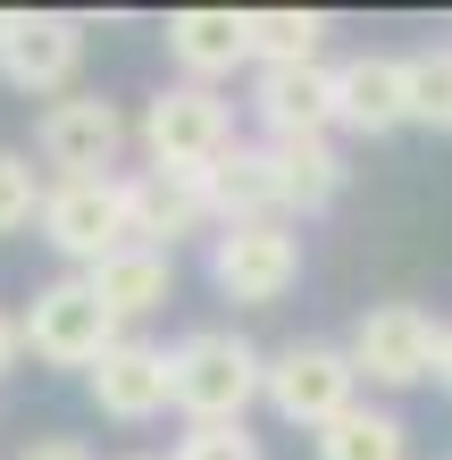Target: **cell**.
<instances>
[{"label":"cell","mask_w":452,"mask_h":460,"mask_svg":"<svg viewBox=\"0 0 452 460\" xmlns=\"http://www.w3.org/2000/svg\"><path fill=\"white\" fill-rule=\"evenodd\" d=\"M260 402H269L285 427H310V436H327V427L360 402V368H352V351H343V343L302 335V343L269 351V394H260Z\"/></svg>","instance_id":"obj_5"},{"label":"cell","mask_w":452,"mask_h":460,"mask_svg":"<svg viewBox=\"0 0 452 460\" xmlns=\"http://www.w3.org/2000/svg\"><path fill=\"white\" fill-rule=\"evenodd\" d=\"M9 34H17V9H0V50H9Z\"/></svg>","instance_id":"obj_26"},{"label":"cell","mask_w":452,"mask_h":460,"mask_svg":"<svg viewBox=\"0 0 452 460\" xmlns=\"http://www.w3.org/2000/svg\"><path fill=\"white\" fill-rule=\"evenodd\" d=\"M17 327H25V351H34L42 368H101V351H110L126 327L110 310H101V293L84 285V277H50V285H34V302L17 310Z\"/></svg>","instance_id":"obj_6"},{"label":"cell","mask_w":452,"mask_h":460,"mask_svg":"<svg viewBox=\"0 0 452 460\" xmlns=\"http://www.w3.org/2000/svg\"><path fill=\"white\" fill-rule=\"evenodd\" d=\"M209 285L244 310H269L302 285V226L294 218H252L209 234Z\"/></svg>","instance_id":"obj_4"},{"label":"cell","mask_w":452,"mask_h":460,"mask_svg":"<svg viewBox=\"0 0 452 460\" xmlns=\"http://www.w3.org/2000/svg\"><path fill=\"white\" fill-rule=\"evenodd\" d=\"M277 151V176H285V218H318V209H335L343 201V151H335V134H285V143H269Z\"/></svg>","instance_id":"obj_17"},{"label":"cell","mask_w":452,"mask_h":460,"mask_svg":"<svg viewBox=\"0 0 452 460\" xmlns=\"http://www.w3.org/2000/svg\"><path fill=\"white\" fill-rule=\"evenodd\" d=\"M42 168L25 151H0V243L9 234H25V226H42Z\"/></svg>","instance_id":"obj_20"},{"label":"cell","mask_w":452,"mask_h":460,"mask_svg":"<svg viewBox=\"0 0 452 460\" xmlns=\"http://www.w3.org/2000/svg\"><path fill=\"white\" fill-rule=\"evenodd\" d=\"M17 460H93V452L75 444V436H34V444H25Z\"/></svg>","instance_id":"obj_23"},{"label":"cell","mask_w":452,"mask_h":460,"mask_svg":"<svg viewBox=\"0 0 452 460\" xmlns=\"http://www.w3.org/2000/svg\"><path fill=\"white\" fill-rule=\"evenodd\" d=\"M168 59H176V84L218 93V75L252 67V9H176L168 17Z\"/></svg>","instance_id":"obj_12"},{"label":"cell","mask_w":452,"mask_h":460,"mask_svg":"<svg viewBox=\"0 0 452 460\" xmlns=\"http://www.w3.org/2000/svg\"><path fill=\"white\" fill-rule=\"evenodd\" d=\"M75 67H84V17H67V9H17V34H9V50H0V75L50 110V101H67Z\"/></svg>","instance_id":"obj_9"},{"label":"cell","mask_w":452,"mask_h":460,"mask_svg":"<svg viewBox=\"0 0 452 460\" xmlns=\"http://www.w3.org/2000/svg\"><path fill=\"white\" fill-rule=\"evenodd\" d=\"M118 151H126V118L101 93H67L34 118V159L59 176H118Z\"/></svg>","instance_id":"obj_8"},{"label":"cell","mask_w":452,"mask_h":460,"mask_svg":"<svg viewBox=\"0 0 452 460\" xmlns=\"http://www.w3.org/2000/svg\"><path fill=\"white\" fill-rule=\"evenodd\" d=\"M143 159L168 176H209L218 159L235 151V110L209 84H159L143 101Z\"/></svg>","instance_id":"obj_2"},{"label":"cell","mask_w":452,"mask_h":460,"mask_svg":"<svg viewBox=\"0 0 452 460\" xmlns=\"http://www.w3.org/2000/svg\"><path fill=\"white\" fill-rule=\"evenodd\" d=\"M318 460H411V427L386 411V402H352L327 436H318Z\"/></svg>","instance_id":"obj_19"},{"label":"cell","mask_w":452,"mask_h":460,"mask_svg":"<svg viewBox=\"0 0 452 460\" xmlns=\"http://www.w3.org/2000/svg\"><path fill=\"white\" fill-rule=\"evenodd\" d=\"M168 460H260V436L252 427H184V444Z\"/></svg>","instance_id":"obj_22"},{"label":"cell","mask_w":452,"mask_h":460,"mask_svg":"<svg viewBox=\"0 0 452 460\" xmlns=\"http://www.w3.org/2000/svg\"><path fill=\"white\" fill-rule=\"evenodd\" d=\"M252 110L269 126V143L285 134H335V67H252Z\"/></svg>","instance_id":"obj_14"},{"label":"cell","mask_w":452,"mask_h":460,"mask_svg":"<svg viewBox=\"0 0 452 460\" xmlns=\"http://www.w3.org/2000/svg\"><path fill=\"white\" fill-rule=\"evenodd\" d=\"M93 411L118 419V427H143L159 411H176V376H168V351L143 343V335H118L110 351H101V368L84 376Z\"/></svg>","instance_id":"obj_10"},{"label":"cell","mask_w":452,"mask_h":460,"mask_svg":"<svg viewBox=\"0 0 452 460\" xmlns=\"http://www.w3.org/2000/svg\"><path fill=\"white\" fill-rule=\"evenodd\" d=\"M335 126H352V134L411 126V59H394V50H352V59H335Z\"/></svg>","instance_id":"obj_11"},{"label":"cell","mask_w":452,"mask_h":460,"mask_svg":"<svg viewBox=\"0 0 452 460\" xmlns=\"http://www.w3.org/2000/svg\"><path fill=\"white\" fill-rule=\"evenodd\" d=\"M17 360H25V327H17V318H9V310H0V376H9Z\"/></svg>","instance_id":"obj_24"},{"label":"cell","mask_w":452,"mask_h":460,"mask_svg":"<svg viewBox=\"0 0 452 460\" xmlns=\"http://www.w3.org/2000/svg\"><path fill=\"white\" fill-rule=\"evenodd\" d=\"M135 460H143V452H135Z\"/></svg>","instance_id":"obj_27"},{"label":"cell","mask_w":452,"mask_h":460,"mask_svg":"<svg viewBox=\"0 0 452 460\" xmlns=\"http://www.w3.org/2000/svg\"><path fill=\"white\" fill-rule=\"evenodd\" d=\"M84 285L101 293V310H110L118 327H135V318H151V310H168V302H176V252L126 243V252H110Z\"/></svg>","instance_id":"obj_16"},{"label":"cell","mask_w":452,"mask_h":460,"mask_svg":"<svg viewBox=\"0 0 452 460\" xmlns=\"http://www.w3.org/2000/svg\"><path fill=\"white\" fill-rule=\"evenodd\" d=\"M168 376L184 427H244V411L269 394V351L235 327H193L168 351Z\"/></svg>","instance_id":"obj_1"},{"label":"cell","mask_w":452,"mask_h":460,"mask_svg":"<svg viewBox=\"0 0 452 460\" xmlns=\"http://www.w3.org/2000/svg\"><path fill=\"white\" fill-rule=\"evenodd\" d=\"M436 385L452 394V327H444V343H436Z\"/></svg>","instance_id":"obj_25"},{"label":"cell","mask_w":452,"mask_h":460,"mask_svg":"<svg viewBox=\"0 0 452 460\" xmlns=\"http://www.w3.org/2000/svg\"><path fill=\"white\" fill-rule=\"evenodd\" d=\"M42 243L67 260V277H93L110 252L135 243L126 226V176H59L42 193Z\"/></svg>","instance_id":"obj_3"},{"label":"cell","mask_w":452,"mask_h":460,"mask_svg":"<svg viewBox=\"0 0 452 460\" xmlns=\"http://www.w3.org/2000/svg\"><path fill=\"white\" fill-rule=\"evenodd\" d=\"M327 34V9H252V67H318Z\"/></svg>","instance_id":"obj_18"},{"label":"cell","mask_w":452,"mask_h":460,"mask_svg":"<svg viewBox=\"0 0 452 460\" xmlns=\"http://www.w3.org/2000/svg\"><path fill=\"white\" fill-rule=\"evenodd\" d=\"M201 193H209V218H218V226L285 218V176H277V151L269 143H235L218 168L201 176Z\"/></svg>","instance_id":"obj_15"},{"label":"cell","mask_w":452,"mask_h":460,"mask_svg":"<svg viewBox=\"0 0 452 460\" xmlns=\"http://www.w3.org/2000/svg\"><path fill=\"white\" fill-rule=\"evenodd\" d=\"M436 343H444V327H436L419 302H368L360 327L343 335V351H352V368H360V385H377V394L428 385V376H436Z\"/></svg>","instance_id":"obj_7"},{"label":"cell","mask_w":452,"mask_h":460,"mask_svg":"<svg viewBox=\"0 0 452 460\" xmlns=\"http://www.w3.org/2000/svg\"><path fill=\"white\" fill-rule=\"evenodd\" d=\"M126 226H135V243H151V252H176L184 234H201V226H218V218H209L201 176L126 168Z\"/></svg>","instance_id":"obj_13"},{"label":"cell","mask_w":452,"mask_h":460,"mask_svg":"<svg viewBox=\"0 0 452 460\" xmlns=\"http://www.w3.org/2000/svg\"><path fill=\"white\" fill-rule=\"evenodd\" d=\"M411 126H452V42L411 50Z\"/></svg>","instance_id":"obj_21"}]
</instances>
